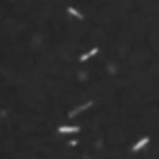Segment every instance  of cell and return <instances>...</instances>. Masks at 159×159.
<instances>
[{
  "mask_svg": "<svg viewBox=\"0 0 159 159\" xmlns=\"http://www.w3.org/2000/svg\"><path fill=\"white\" fill-rule=\"evenodd\" d=\"M92 106V101H87V103H83V105H80L78 108H75L73 111H70L69 112V117H75V115H78L81 111H84V109H87V108H91Z\"/></svg>",
  "mask_w": 159,
  "mask_h": 159,
  "instance_id": "cell-1",
  "label": "cell"
},
{
  "mask_svg": "<svg viewBox=\"0 0 159 159\" xmlns=\"http://www.w3.org/2000/svg\"><path fill=\"white\" fill-rule=\"evenodd\" d=\"M58 131L61 134H67V133H78L80 128L78 126H59Z\"/></svg>",
  "mask_w": 159,
  "mask_h": 159,
  "instance_id": "cell-2",
  "label": "cell"
},
{
  "mask_svg": "<svg viewBox=\"0 0 159 159\" xmlns=\"http://www.w3.org/2000/svg\"><path fill=\"white\" fill-rule=\"evenodd\" d=\"M97 52H98V48L94 47L91 52H87V53H84V55H81V56H80V61H81V63H84V61H87L89 58H92L94 55H97Z\"/></svg>",
  "mask_w": 159,
  "mask_h": 159,
  "instance_id": "cell-3",
  "label": "cell"
},
{
  "mask_svg": "<svg viewBox=\"0 0 159 159\" xmlns=\"http://www.w3.org/2000/svg\"><path fill=\"white\" fill-rule=\"evenodd\" d=\"M148 142H150L148 137H143V139H141L137 143H134V145H133V151H139V150H141L142 147H145V145H147Z\"/></svg>",
  "mask_w": 159,
  "mask_h": 159,
  "instance_id": "cell-4",
  "label": "cell"
},
{
  "mask_svg": "<svg viewBox=\"0 0 159 159\" xmlns=\"http://www.w3.org/2000/svg\"><path fill=\"white\" fill-rule=\"evenodd\" d=\"M67 13H69V14H72V16H75L78 20H83V19H84V16H83L78 10H75L73 6H69V8H67Z\"/></svg>",
  "mask_w": 159,
  "mask_h": 159,
  "instance_id": "cell-5",
  "label": "cell"
}]
</instances>
